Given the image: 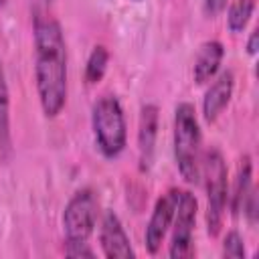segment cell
Here are the masks:
<instances>
[{
    "label": "cell",
    "instance_id": "cell-4",
    "mask_svg": "<svg viewBox=\"0 0 259 259\" xmlns=\"http://www.w3.org/2000/svg\"><path fill=\"white\" fill-rule=\"evenodd\" d=\"M204 178L206 186V231L210 237L221 233L229 192H227V162L223 152L217 146H210L202 152L200 158V180Z\"/></svg>",
    "mask_w": 259,
    "mask_h": 259
},
{
    "label": "cell",
    "instance_id": "cell-6",
    "mask_svg": "<svg viewBox=\"0 0 259 259\" xmlns=\"http://www.w3.org/2000/svg\"><path fill=\"white\" fill-rule=\"evenodd\" d=\"M198 202L190 190H178V202L172 219V237L168 255L172 259H188L194 255V227H196Z\"/></svg>",
    "mask_w": 259,
    "mask_h": 259
},
{
    "label": "cell",
    "instance_id": "cell-17",
    "mask_svg": "<svg viewBox=\"0 0 259 259\" xmlns=\"http://www.w3.org/2000/svg\"><path fill=\"white\" fill-rule=\"evenodd\" d=\"M243 214L247 217L249 225H255L257 223V214H259V196H257V190L251 188L243 200V206H241Z\"/></svg>",
    "mask_w": 259,
    "mask_h": 259
},
{
    "label": "cell",
    "instance_id": "cell-16",
    "mask_svg": "<svg viewBox=\"0 0 259 259\" xmlns=\"http://www.w3.org/2000/svg\"><path fill=\"white\" fill-rule=\"evenodd\" d=\"M223 255L231 259H243L245 257V243L239 231H229L223 241Z\"/></svg>",
    "mask_w": 259,
    "mask_h": 259
},
{
    "label": "cell",
    "instance_id": "cell-13",
    "mask_svg": "<svg viewBox=\"0 0 259 259\" xmlns=\"http://www.w3.org/2000/svg\"><path fill=\"white\" fill-rule=\"evenodd\" d=\"M251 172H253L251 158L249 156H243L241 162H239L237 176H235V186H233V192H231V212H233V217H239L241 214L243 200H245L247 192L253 188L251 186Z\"/></svg>",
    "mask_w": 259,
    "mask_h": 259
},
{
    "label": "cell",
    "instance_id": "cell-5",
    "mask_svg": "<svg viewBox=\"0 0 259 259\" xmlns=\"http://www.w3.org/2000/svg\"><path fill=\"white\" fill-rule=\"evenodd\" d=\"M99 214V200L93 188L77 190L63 210V233L67 243H83L95 231Z\"/></svg>",
    "mask_w": 259,
    "mask_h": 259
},
{
    "label": "cell",
    "instance_id": "cell-9",
    "mask_svg": "<svg viewBox=\"0 0 259 259\" xmlns=\"http://www.w3.org/2000/svg\"><path fill=\"white\" fill-rule=\"evenodd\" d=\"M233 89H235L233 71L227 69L212 77V83L206 87L204 97H202V115L208 123L217 121V117L225 111V107L229 105L233 97Z\"/></svg>",
    "mask_w": 259,
    "mask_h": 259
},
{
    "label": "cell",
    "instance_id": "cell-10",
    "mask_svg": "<svg viewBox=\"0 0 259 259\" xmlns=\"http://www.w3.org/2000/svg\"><path fill=\"white\" fill-rule=\"evenodd\" d=\"M158 107L154 103H146L140 111V125H138V154H140V170L146 172L152 166L154 150H156V136H158Z\"/></svg>",
    "mask_w": 259,
    "mask_h": 259
},
{
    "label": "cell",
    "instance_id": "cell-3",
    "mask_svg": "<svg viewBox=\"0 0 259 259\" xmlns=\"http://www.w3.org/2000/svg\"><path fill=\"white\" fill-rule=\"evenodd\" d=\"M91 127L99 154L115 160L127 144V123L119 99L111 93L97 97L91 109Z\"/></svg>",
    "mask_w": 259,
    "mask_h": 259
},
{
    "label": "cell",
    "instance_id": "cell-12",
    "mask_svg": "<svg viewBox=\"0 0 259 259\" xmlns=\"http://www.w3.org/2000/svg\"><path fill=\"white\" fill-rule=\"evenodd\" d=\"M12 158V132H10V93L6 83V73L0 61V162Z\"/></svg>",
    "mask_w": 259,
    "mask_h": 259
},
{
    "label": "cell",
    "instance_id": "cell-20",
    "mask_svg": "<svg viewBox=\"0 0 259 259\" xmlns=\"http://www.w3.org/2000/svg\"><path fill=\"white\" fill-rule=\"evenodd\" d=\"M257 49H259V32L253 30V32L249 34V40H247V53H249L251 57H255V55H257Z\"/></svg>",
    "mask_w": 259,
    "mask_h": 259
},
{
    "label": "cell",
    "instance_id": "cell-18",
    "mask_svg": "<svg viewBox=\"0 0 259 259\" xmlns=\"http://www.w3.org/2000/svg\"><path fill=\"white\" fill-rule=\"evenodd\" d=\"M65 255L67 257H89V259H93L95 251L89 247L87 241H83V243H67L65 241Z\"/></svg>",
    "mask_w": 259,
    "mask_h": 259
},
{
    "label": "cell",
    "instance_id": "cell-15",
    "mask_svg": "<svg viewBox=\"0 0 259 259\" xmlns=\"http://www.w3.org/2000/svg\"><path fill=\"white\" fill-rule=\"evenodd\" d=\"M107 63H109V51L103 45H95L87 57V65H85V81L89 85H95L103 79L105 71H107Z\"/></svg>",
    "mask_w": 259,
    "mask_h": 259
},
{
    "label": "cell",
    "instance_id": "cell-21",
    "mask_svg": "<svg viewBox=\"0 0 259 259\" xmlns=\"http://www.w3.org/2000/svg\"><path fill=\"white\" fill-rule=\"evenodd\" d=\"M6 4V0H0V6H4Z\"/></svg>",
    "mask_w": 259,
    "mask_h": 259
},
{
    "label": "cell",
    "instance_id": "cell-22",
    "mask_svg": "<svg viewBox=\"0 0 259 259\" xmlns=\"http://www.w3.org/2000/svg\"><path fill=\"white\" fill-rule=\"evenodd\" d=\"M132 2H142V0H132Z\"/></svg>",
    "mask_w": 259,
    "mask_h": 259
},
{
    "label": "cell",
    "instance_id": "cell-8",
    "mask_svg": "<svg viewBox=\"0 0 259 259\" xmlns=\"http://www.w3.org/2000/svg\"><path fill=\"white\" fill-rule=\"evenodd\" d=\"M99 243L101 251L107 259H134L136 251L132 241L113 210H105L99 223Z\"/></svg>",
    "mask_w": 259,
    "mask_h": 259
},
{
    "label": "cell",
    "instance_id": "cell-1",
    "mask_svg": "<svg viewBox=\"0 0 259 259\" xmlns=\"http://www.w3.org/2000/svg\"><path fill=\"white\" fill-rule=\"evenodd\" d=\"M34 85L45 117H57L67 103V42L61 22L45 12L34 14Z\"/></svg>",
    "mask_w": 259,
    "mask_h": 259
},
{
    "label": "cell",
    "instance_id": "cell-11",
    "mask_svg": "<svg viewBox=\"0 0 259 259\" xmlns=\"http://www.w3.org/2000/svg\"><path fill=\"white\" fill-rule=\"evenodd\" d=\"M223 57H225V47H223L221 40H206V42H202L198 53H196L194 67H192L194 83H198V85L208 83L219 73Z\"/></svg>",
    "mask_w": 259,
    "mask_h": 259
},
{
    "label": "cell",
    "instance_id": "cell-7",
    "mask_svg": "<svg viewBox=\"0 0 259 259\" xmlns=\"http://www.w3.org/2000/svg\"><path fill=\"white\" fill-rule=\"evenodd\" d=\"M178 190L180 188H170L168 192L158 196V200L152 208V214H150V221H148L146 233H144V245L150 255H156L160 251V247L170 231L176 202H178Z\"/></svg>",
    "mask_w": 259,
    "mask_h": 259
},
{
    "label": "cell",
    "instance_id": "cell-19",
    "mask_svg": "<svg viewBox=\"0 0 259 259\" xmlns=\"http://www.w3.org/2000/svg\"><path fill=\"white\" fill-rule=\"evenodd\" d=\"M227 8V0H202V12L208 18L219 16Z\"/></svg>",
    "mask_w": 259,
    "mask_h": 259
},
{
    "label": "cell",
    "instance_id": "cell-2",
    "mask_svg": "<svg viewBox=\"0 0 259 259\" xmlns=\"http://www.w3.org/2000/svg\"><path fill=\"white\" fill-rule=\"evenodd\" d=\"M202 132L192 103L182 101L174 109V160L180 176L188 184L200 182Z\"/></svg>",
    "mask_w": 259,
    "mask_h": 259
},
{
    "label": "cell",
    "instance_id": "cell-14",
    "mask_svg": "<svg viewBox=\"0 0 259 259\" xmlns=\"http://www.w3.org/2000/svg\"><path fill=\"white\" fill-rule=\"evenodd\" d=\"M253 10H255V0H233L227 12V28L233 34L243 32L253 16Z\"/></svg>",
    "mask_w": 259,
    "mask_h": 259
}]
</instances>
